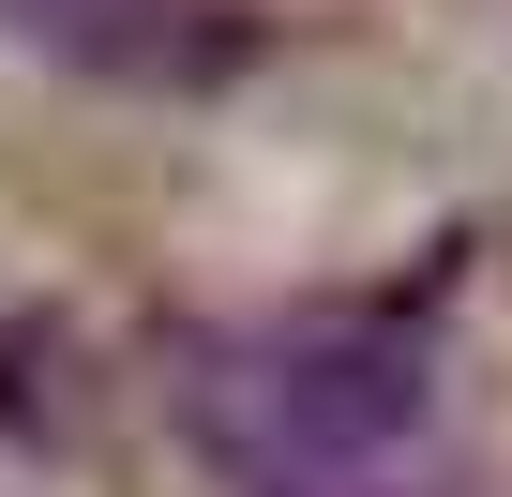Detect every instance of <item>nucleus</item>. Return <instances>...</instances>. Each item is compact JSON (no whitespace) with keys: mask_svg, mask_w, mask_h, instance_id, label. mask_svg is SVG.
Masks as SVG:
<instances>
[{"mask_svg":"<svg viewBox=\"0 0 512 497\" xmlns=\"http://www.w3.org/2000/svg\"><path fill=\"white\" fill-rule=\"evenodd\" d=\"M0 31H16L31 61H61V76L166 91V106H196V91H226L256 61L241 0H0Z\"/></svg>","mask_w":512,"mask_h":497,"instance_id":"nucleus-2","label":"nucleus"},{"mask_svg":"<svg viewBox=\"0 0 512 497\" xmlns=\"http://www.w3.org/2000/svg\"><path fill=\"white\" fill-rule=\"evenodd\" d=\"M422 332L407 317H272L196 347L181 407L256 497H347L392 437H422Z\"/></svg>","mask_w":512,"mask_h":497,"instance_id":"nucleus-1","label":"nucleus"}]
</instances>
